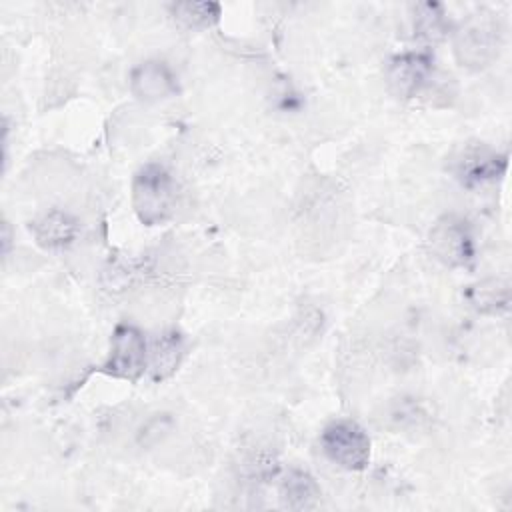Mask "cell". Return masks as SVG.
Instances as JSON below:
<instances>
[{
    "mask_svg": "<svg viewBox=\"0 0 512 512\" xmlns=\"http://www.w3.org/2000/svg\"><path fill=\"white\" fill-rule=\"evenodd\" d=\"M506 164L504 154L484 144H470L452 158L450 170L462 186L476 188L500 178L506 172Z\"/></svg>",
    "mask_w": 512,
    "mask_h": 512,
    "instance_id": "obj_6",
    "label": "cell"
},
{
    "mask_svg": "<svg viewBox=\"0 0 512 512\" xmlns=\"http://www.w3.org/2000/svg\"><path fill=\"white\" fill-rule=\"evenodd\" d=\"M390 90L400 98H414L434 80V58L428 52L396 54L386 66Z\"/></svg>",
    "mask_w": 512,
    "mask_h": 512,
    "instance_id": "obj_7",
    "label": "cell"
},
{
    "mask_svg": "<svg viewBox=\"0 0 512 512\" xmlns=\"http://www.w3.org/2000/svg\"><path fill=\"white\" fill-rule=\"evenodd\" d=\"M180 192L174 174L156 162L142 166L132 180V206L146 226L168 222L178 208Z\"/></svg>",
    "mask_w": 512,
    "mask_h": 512,
    "instance_id": "obj_1",
    "label": "cell"
},
{
    "mask_svg": "<svg viewBox=\"0 0 512 512\" xmlns=\"http://www.w3.org/2000/svg\"><path fill=\"white\" fill-rule=\"evenodd\" d=\"M322 452L344 470H364L370 462L372 444L366 430L354 420H332L320 434Z\"/></svg>",
    "mask_w": 512,
    "mask_h": 512,
    "instance_id": "obj_2",
    "label": "cell"
},
{
    "mask_svg": "<svg viewBox=\"0 0 512 512\" xmlns=\"http://www.w3.org/2000/svg\"><path fill=\"white\" fill-rule=\"evenodd\" d=\"M428 244L432 254L452 268H464L474 262V236L470 226L458 216H442L430 230Z\"/></svg>",
    "mask_w": 512,
    "mask_h": 512,
    "instance_id": "obj_5",
    "label": "cell"
},
{
    "mask_svg": "<svg viewBox=\"0 0 512 512\" xmlns=\"http://www.w3.org/2000/svg\"><path fill=\"white\" fill-rule=\"evenodd\" d=\"M130 90L142 102H160L178 92V78L164 60H144L130 72Z\"/></svg>",
    "mask_w": 512,
    "mask_h": 512,
    "instance_id": "obj_8",
    "label": "cell"
},
{
    "mask_svg": "<svg viewBox=\"0 0 512 512\" xmlns=\"http://www.w3.org/2000/svg\"><path fill=\"white\" fill-rule=\"evenodd\" d=\"M220 4L216 2H176L170 4V14L186 30H204L220 20Z\"/></svg>",
    "mask_w": 512,
    "mask_h": 512,
    "instance_id": "obj_12",
    "label": "cell"
},
{
    "mask_svg": "<svg viewBox=\"0 0 512 512\" xmlns=\"http://www.w3.org/2000/svg\"><path fill=\"white\" fill-rule=\"evenodd\" d=\"M412 22H414V34L428 42L442 40L450 28L442 6L434 2L416 4L412 12Z\"/></svg>",
    "mask_w": 512,
    "mask_h": 512,
    "instance_id": "obj_13",
    "label": "cell"
},
{
    "mask_svg": "<svg viewBox=\"0 0 512 512\" xmlns=\"http://www.w3.org/2000/svg\"><path fill=\"white\" fill-rule=\"evenodd\" d=\"M30 230L40 246L56 250V248H68L70 244H74V240L78 238L80 226L72 214L52 208L40 214L32 222Z\"/></svg>",
    "mask_w": 512,
    "mask_h": 512,
    "instance_id": "obj_9",
    "label": "cell"
},
{
    "mask_svg": "<svg viewBox=\"0 0 512 512\" xmlns=\"http://www.w3.org/2000/svg\"><path fill=\"white\" fill-rule=\"evenodd\" d=\"M150 348L142 330L134 324H118L110 336V348L102 370L118 380L136 382L148 368Z\"/></svg>",
    "mask_w": 512,
    "mask_h": 512,
    "instance_id": "obj_3",
    "label": "cell"
},
{
    "mask_svg": "<svg viewBox=\"0 0 512 512\" xmlns=\"http://www.w3.org/2000/svg\"><path fill=\"white\" fill-rule=\"evenodd\" d=\"M468 302L484 314H498L508 308L510 292L508 284L500 280H486L476 286H470L468 290Z\"/></svg>",
    "mask_w": 512,
    "mask_h": 512,
    "instance_id": "obj_14",
    "label": "cell"
},
{
    "mask_svg": "<svg viewBox=\"0 0 512 512\" xmlns=\"http://www.w3.org/2000/svg\"><path fill=\"white\" fill-rule=\"evenodd\" d=\"M280 498L290 510H312L320 502V486L300 468H290L280 480Z\"/></svg>",
    "mask_w": 512,
    "mask_h": 512,
    "instance_id": "obj_11",
    "label": "cell"
},
{
    "mask_svg": "<svg viewBox=\"0 0 512 512\" xmlns=\"http://www.w3.org/2000/svg\"><path fill=\"white\" fill-rule=\"evenodd\" d=\"M500 38L502 30L498 22L486 14H476L456 32L454 52L458 62L466 68L488 66L498 56Z\"/></svg>",
    "mask_w": 512,
    "mask_h": 512,
    "instance_id": "obj_4",
    "label": "cell"
},
{
    "mask_svg": "<svg viewBox=\"0 0 512 512\" xmlns=\"http://www.w3.org/2000/svg\"><path fill=\"white\" fill-rule=\"evenodd\" d=\"M184 354H186V342L178 330H166L158 334L148 354V368H150L152 380L162 382L170 378L178 370Z\"/></svg>",
    "mask_w": 512,
    "mask_h": 512,
    "instance_id": "obj_10",
    "label": "cell"
}]
</instances>
